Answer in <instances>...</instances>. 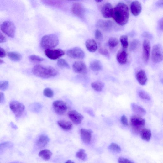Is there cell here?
I'll list each match as a JSON object with an SVG mask.
<instances>
[{"mask_svg":"<svg viewBox=\"0 0 163 163\" xmlns=\"http://www.w3.org/2000/svg\"><path fill=\"white\" fill-rule=\"evenodd\" d=\"M43 3L48 6L59 7L62 4V3L60 1H44Z\"/></svg>","mask_w":163,"mask_h":163,"instance_id":"35","label":"cell"},{"mask_svg":"<svg viewBox=\"0 0 163 163\" xmlns=\"http://www.w3.org/2000/svg\"><path fill=\"white\" fill-rule=\"evenodd\" d=\"M90 68L93 71H97L103 69V66L100 61L95 60L91 63Z\"/></svg>","mask_w":163,"mask_h":163,"instance_id":"26","label":"cell"},{"mask_svg":"<svg viewBox=\"0 0 163 163\" xmlns=\"http://www.w3.org/2000/svg\"><path fill=\"white\" fill-rule=\"evenodd\" d=\"M139 44V41L137 39H134L131 42L130 45L131 51H134L135 50Z\"/></svg>","mask_w":163,"mask_h":163,"instance_id":"38","label":"cell"},{"mask_svg":"<svg viewBox=\"0 0 163 163\" xmlns=\"http://www.w3.org/2000/svg\"><path fill=\"white\" fill-rule=\"evenodd\" d=\"M58 125L63 129L68 131L71 130L72 128V124L69 121L64 120H59L57 122Z\"/></svg>","mask_w":163,"mask_h":163,"instance_id":"24","label":"cell"},{"mask_svg":"<svg viewBox=\"0 0 163 163\" xmlns=\"http://www.w3.org/2000/svg\"><path fill=\"white\" fill-rule=\"evenodd\" d=\"M128 54L125 50L120 51L118 53L116 58L119 63L121 65L125 64L128 60Z\"/></svg>","mask_w":163,"mask_h":163,"instance_id":"20","label":"cell"},{"mask_svg":"<svg viewBox=\"0 0 163 163\" xmlns=\"http://www.w3.org/2000/svg\"><path fill=\"white\" fill-rule=\"evenodd\" d=\"M118 25L123 26L128 22L129 17V8L127 5L118 3L113 9L112 17Z\"/></svg>","mask_w":163,"mask_h":163,"instance_id":"1","label":"cell"},{"mask_svg":"<svg viewBox=\"0 0 163 163\" xmlns=\"http://www.w3.org/2000/svg\"><path fill=\"white\" fill-rule=\"evenodd\" d=\"M121 123L125 126H127L129 125L128 119L125 115L122 116L121 118Z\"/></svg>","mask_w":163,"mask_h":163,"instance_id":"44","label":"cell"},{"mask_svg":"<svg viewBox=\"0 0 163 163\" xmlns=\"http://www.w3.org/2000/svg\"><path fill=\"white\" fill-rule=\"evenodd\" d=\"M97 2H102V1H96Z\"/></svg>","mask_w":163,"mask_h":163,"instance_id":"56","label":"cell"},{"mask_svg":"<svg viewBox=\"0 0 163 163\" xmlns=\"http://www.w3.org/2000/svg\"><path fill=\"white\" fill-rule=\"evenodd\" d=\"M50 141L49 137L45 135H40L35 142V145L39 149L45 147Z\"/></svg>","mask_w":163,"mask_h":163,"instance_id":"16","label":"cell"},{"mask_svg":"<svg viewBox=\"0 0 163 163\" xmlns=\"http://www.w3.org/2000/svg\"><path fill=\"white\" fill-rule=\"evenodd\" d=\"M118 41L116 38L111 37L108 40V45L110 48H115L118 45Z\"/></svg>","mask_w":163,"mask_h":163,"instance_id":"37","label":"cell"},{"mask_svg":"<svg viewBox=\"0 0 163 163\" xmlns=\"http://www.w3.org/2000/svg\"><path fill=\"white\" fill-rule=\"evenodd\" d=\"M2 32L8 37L13 38L15 36V28L14 24L10 21L4 22L1 26Z\"/></svg>","mask_w":163,"mask_h":163,"instance_id":"6","label":"cell"},{"mask_svg":"<svg viewBox=\"0 0 163 163\" xmlns=\"http://www.w3.org/2000/svg\"><path fill=\"white\" fill-rule=\"evenodd\" d=\"M73 69L76 73L85 75L87 73V69L85 63L82 61H77L73 65Z\"/></svg>","mask_w":163,"mask_h":163,"instance_id":"13","label":"cell"},{"mask_svg":"<svg viewBox=\"0 0 163 163\" xmlns=\"http://www.w3.org/2000/svg\"><path fill=\"white\" fill-rule=\"evenodd\" d=\"M161 82L162 83L163 85V79H161Z\"/></svg>","mask_w":163,"mask_h":163,"instance_id":"55","label":"cell"},{"mask_svg":"<svg viewBox=\"0 0 163 163\" xmlns=\"http://www.w3.org/2000/svg\"><path fill=\"white\" fill-rule=\"evenodd\" d=\"M43 94L45 96L48 98H52L54 95L53 91L49 88H45Z\"/></svg>","mask_w":163,"mask_h":163,"instance_id":"41","label":"cell"},{"mask_svg":"<svg viewBox=\"0 0 163 163\" xmlns=\"http://www.w3.org/2000/svg\"><path fill=\"white\" fill-rule=\"evenodd\" d=\"M0 63H1V64H3L4 63V62L3 60L1 59V61H0Z\"/></svg>","mask_w":163,"mask_h":163,"instance_id":"53","label":"cell"},{"mask_svg":"<svg viewBox=\"0 0 163 163\" xmlns=\"http://www.w3.org/2000/svg\"><path fill=\"white\" fill-rule=\"evenodd\" d=\"M32 72L36 76L45 79L54 77L58 74V71L54 68L41 65L34 66Z\"/></svg>","mask_w":163,"mask_h":163,"instance_id":"2","label":"cell"},{"mask_svg":"<svg viewBox=\"0 0 163 163\" xmlns=\"http://www.w3.org/2000/svg\"><path fill=\"white\" fill-rule=\"evenodd\" d=\"M6 39L2 33L0 34V43H4L6 42Z\"/></svg>","mask_w":163,"mask_h":163,"instance_id":"48","label":"cell"},{"mask_svg":"<svg viewBox=\"0 0 163 163\" xmlns=\"http://www.w3.org/2000/svg\"><path fill=\"white\" fill-rule=\"evenodd\" d=\"M97 26L104 30H109L112 28L113 25V23L110 21L100 20L98 22Z\"/></svg>","mask_w":163,"mask_h":163,"instance_id":"23","label":"cell"},{"mask_svg":"<svg viewBox=\"0 0 163 163\" xmlns=\"http://www.w3.org/2000/svg\"><path fill=\"white\" fill-rule=\"evenodd\" d=\"M145 124V120L140 116L134 115L131 117V126L132 130L134 133H140L141 131L144 129Z\"/></svg>","mask_w":163,"mask_h":163,"instance_id":"4","label":"cell"},{"mask_svg":"<svg viewBox=\"0 0 163 163\" xmlns=\"http://www.w3.org/2000/svg\"><path fill=\"white\" fill-rule=\"evenodd\" d=\"M131 108L133 111L140 117L145 115L146 113V110L143 108L135 103L132 104Z\"/></svg>","mask_w":163,"mask_h":163,"instance_id":"22","label":"cell"},{"mask_svg":"<svg viewBox=\"0 0 163 163\" xmlns=\"http://www.w3.org/2000/svg\"><path fill=\"white\" fill-rule=\"evenodd\" d=\"M68 114L71 121L76 125L80 124L84 118L82 115L76 110L70 111Z\"/></svg>","mask_w":163,"mask_h":163,"instance_id":"11","label":"cell"},{"mask_svg":"<svg viewBox=\"0 0 163 163\" xmlns=\"http://www.w3.org/2000/svg\"><path fill=\"white\" fill-rule=\"evenodd\" d=\"M120 41L123 49H126L129 46L128 38L126 35L121 36L120 38Z\"/></svg>","mask_w":163,"mask_h":163,"instance_id":"31","label":"cell"},{"mask_svg":"<svg viewBox=\"0 0 163 163\" xmlns=\"http://www.w3.org/2000/svg\"><path fill=\"white\" fill-rule=\"evenodd\" d=\"M113 9L110 3H105L101 8V12L102 15L104 18H107L112 17Z\"/></svg>","mask_w":163,"mask_h":163,"instance_id":"14","label":"cell"},{"mask_svg":"<svg viewBox=\"0 0 163 163\" xmlns=\"http://www.w3.org/2000/svg\"><path fill=\"white\" fill-rule=\"evenodd\" d=\"M86 46L87 50L91 52H95L97 49V46L95 41L92 39L87 40Z\"/></svg>","mask_w":163,"mask_h":163,"instance_id":"21","label":"cell"},{"mask_svg":"<svg viewBox=\"0 0 163 163\" xmlns=\"http://www.w3.org/2000/svg\"><path fill=\"white\" fill-rule=\"evenodd\" d=\"M10 163H23L22 162H13Z\"/></svg>","mask_w":163,"mask_h":163,"instance_id":"54","label":"cell"},{"mask_svg":"<svg viewBox=\"0 0 163 163\" xmlns=\"http://www.w3.org/2000/svg\"><path fill=\"white\" fill-rule=\"evenodd\" d=\"M13 146V144L10 142L8 141L3 143L0 145V153L1 154L6 150L12 148Z\"/></svg>","mask_w":163,"mask_h":163,"instance_id":"29","label":"cell"},{"mask_svg":"<svg viewBox=\"0 0 163 163\" xmlns=\"http://www.w3.org/2000/svg\"><path fill=\"white\" fill-rule=\"evenodd\" d=\"M71 11L74 15L80 18H82L85 13L83 6L79 3H75L72 5Z\"/></svg>","mask_w":163,"mask_h":163,"instance_id":"12","label":"cell"},{"mask_svg":"<svg viewBox=\"0 0 163 163\" xmlns=\"http://www.w3.org/2000/svg\"><path fill=\"white\" fill-rule=\"evenodd\" d=\"M130 9L131 13L133 15L135 16H138L141 12V4L139 1H134L131 4Z\"/></svg>","mask_w":163,"mask_h":163,"instance_id":"18","label":"cell"},{"mask_svg":"<svg viewBox=\"0 0 163 163\" xmlns=\"http://www.w3.org/2000/svg\"><path fill=\"white\" fill-rule=\"evenodd\" d=\"M45 53L46 55L51 60H56L65 55L64 52L62 50L47 49L45 50Z\"/></svg>","mask_w":163,"mask_h":163,"instance_id":"10","label":"cell"},{"mask_svg":"<svg viewBox=\"0 0 163 163\" xmlns=\"http://www.w3.org/2000/svg\"><path fill=\"white\" fill-rule=\"evenodd\" d=\"M59 43V39L57 35L50 34L45 35L42 37L40 45L44 49H51L56 47Z\"/></svg>","mask_w":163,"mask_h":163,"instance_id":"3","label":"cell"},{"mask_svg":"<svg viewBox=\"0 0 163 163\" xmlns=\"http://www.w3.org/2000/svg\"><path fill=\"white\" fill-rule=\"evenodd\" d=\"M52 155V153L49 150H44L39 152V155L44 160H48L51 158Z\"/></svg>","mask_w":163,"mask_h":163,"instance_id":"27","label":"cell"},{"mask_svg":"<svg viewBox=\"0 0 163 163\" xmlns=\"http://www.w3.org/2000/svg\"><path fill=\"white\" fill-rule=\"evenodd\" d=\"M76 156L77 158L83 161L87 160V155L85 150L83 149H81L76 154Z\"/></svg>","mask_w":163,"mask_h":163,"instance_id":"32","label":"cell"},{"mask_svg":"<svg viewBox=\"0 0 163 163\" xmlns=\"http://www.w3.org/2000/svg\"><path fill=\"white\" fill-rule=\"evenodd\" d=\"M82 140L85 144H88L91 141L92 131L90 130L82 129L80 131Z\"/></svg>","mask_w":163,"mask_h":163,"instance_id":"17","label":"cell"},{"mask_svg":"<svg viewBox=\"0 0 163 163\" xmlns=\"http://www.w3.org/2000/svg\"><path fill=\"white\" fill-rule=\"evenodd\" d=\"M158 4L160 5H162L163 6V1H159Z\"/></svg>","mask_w":163,"mask_h":163,"instance_id":"51","label":"cell"},{"mask_svg":"<svg viewBox=\"0 0 163 163\" xmlns=\"http://www.w3.org/2000/svg\"><path fill=\"white\" fill-rule=\"evenodd\" d=\"M141 139L147 141H150L151 136V130L147 129H144L140 132Z\"/></svg>","mask_w":163,"mask_h":163,"instance_id":"25","label":"cell"},{"mask_svg":"<svg viewBox=\"0 0 163 163\" xmlns=\"http://www.w3.org/2000/svg\"><path fill=\"white\" fill-rule=\"evenodd\" d=\"M118 163H134L129 160L123 157L119 158L118 159Z\"/></svg>","mask_w":163,"mask_h":163,"instance_id":"43","label":"cell"},{"mask_svg":"<svg viewBox=\"0 0 163 163\" xmlns=\"http://www.w3.org/2000/svg\"><path fill=\"white\" fill-rule=\"evenodd\" d=\"M152 59L155 63H160L163 60V49L160 44L154 46L152 52Z\"/></svg>","mask_w":163,"mask_h":163,"instance_id":"5","label":"cell"},{"mask_svg":"<svg viewBox=\"0 0 163 163\" xmlns=\"http://www.w3.org/2000/svg\"><path fill=\"white\" fill-rule=\"evenodd\" d=\"M67 55L69 57L75 59H82L85 57V53L82 50L78 47H75L68 50Z\"/></svg>","mask_w":163,"mask_h":163,"instance_id":"9","label":"cell"},{"mask_svg":"<svg viewBox=\"0 0 163 163\" xmlns=\"http://www.w3.org/2000/svg\"><path fill=\"white\" fill-rule=\"evenodd\" d=\"M52 106L55 112L60 115L64 114L68 110L67 104L62 100H57L54 101Z\"/></svg>","mask_w":163,"mask_h":163,"instance_id":"8","label":"cell"},{"mask_svg":"<svg viewBox=\"0 0 163 163\" xmlns=\"http://www.w3.org/2000/svg\"><path fill=\"white\" fill-rule=\"evenodd\" d=\"M91 86L95 91L100 92L103 90L104 86V84L101 82L96 81L92 83Z\"/></svg>","mask_w":163,"mask_h":163,"instance_id":"30","label":"cell"},{"mask_svg":"<svg viewBox=\"0 0 163 163\" xmlns=\"http://www.w3.org/2000/svg\"><path fill=\"white\" fill-rule=\"evenodd\" d=\"M11 125L12 128L15 129H17V127L14 124H13L12 122L11 124Z\"/></svg>","mask_w":163,"mask_h":163,"instance_id":"50","label":"cell"},{"mask_svg":"<svg viewBox=\"0 0 163 163\" xmlns=\"http://www.w3.org/2000/svg\"><path fill=\"white\" fill-rule=\"evenodd\" d=\"M29 59L31 62L34 63H39L43 62L44 59L35 55H32L29 57Z\"/></svg>","mask_w":163,"mask_h":163,"instance_id":"36","label":"cell"},{"mask_svg":"<svg viewBox=\"0 0 163 163\" xmlns=\"http://www.w3.org/2000/svg\"><path fill=\"white\" fill-rule=\"evenodd\" d=\"M95 37L96 39L101 40L103 38V35L99 30H97L95 32Z\"/></svg>","mask_w":163,"mask_h":163,"instance_id":"45","label":"cell"},{"mask_svg":"<svg viewBox=\"0 0 163 163\" xmlns=\"http://www.w3.org/2000/svg\"><path fill=\"white\" fill-rule=\"evenodd\" d=\"M0 95H1V98H0V103L1 104H3L5 103V95L4 94L3 92L0 93Z\"/></svg>","mask_w":163,"mask_h":163,"instance_id":"49","label":"cell"},{"mask_svg":"<svg viewBox=\"0 0 163 163\" xmlns=\"http://www.w3.org/2000/svg\"><path fill=\"white\" fill-rule=\"evenodd\" d=\"M9 58L14 62H18L21 60L22 58V55L19 53L16 52H11L8 54Z\"/></svg>","mask_w":163,"mask_h":163,"instance_id":"28","label":"cell"},{"mask_svg":"<svg viewBox=\"0 0 163 163\" xmlns=\"http://www.w3.org/2000/svg\"><path fill=\"white\" fill-rule=\"evenodd\" d=\"M139 97L142 99L150 100V97L149 94L146 92L141 91L139 92Z\"/></svg>","mask_w":163,"mask_h":163,"instance_id":"39","label":"cell"},{"mask_svg":"<svg viewBox=\"0 0 163 163\" xmlns=\"http://www.w3.org/2000/svg\"><path fill=\"white\" fill-rule=\"evenodd\" d=\"M136 79L139 83L142 86H144L146 84L147 78L146 73L144 70L139 71L136 74Z\"/></svg>","mask_w":163,"mask_h":163,"instance_id":"19","label":"cell"},{"mask_svg":"<svg viewBox=\"0 0 163 163\" xmlns=\"http://www.w3.org/2000/svg\"><path fill=\"white\" fill-rule=\"evenodd\" d=\"M57 65L59 67L61 68L67 69L70 68V66L67 61L63 59H59L57 61Z\"/></svg>","mask_w":163,"mask_h":163,"instance_id":"33","label":"cell"},{"mask_svg":"<svg viewBox=\"0 0 163 163\" xmlns=\"http://www.w3.org/2000/svg\"><path fill=\"white\" fill-rule=\"evenodd\" d=\"M143 56L144 60L146 63H147L149 59L150 52V41L148 39L144 40L143 45Z\"/></svg>","mask_w":163,"mask_h":163,"instance_id":"15","label":"cell"},{"mask_svg":"<svg viewBox=\"0 0 163 163\" xmlns=\"http://www.w3.org/2000/svg\"><path fill=\"white\" fill-rule=\"evenodd\" d=\"M65 163H74V162L71 160H68Z\"/></svg>","mask_w":163,"mask_h":163,"instance_id":"52","label":"cell"},{"mask_svg":"<svg viewBox=\"0 0 163 163\" xmlns=\"http://www.w3.org/2000/svg\"><path fill=\"white\" fill-rule=\"evenodd\" d=\"M158 26L160 30L163 31V18H162L159 21Z\"/></svg>","mask_w":163,"mask_h":163,"instance_id":"46","label":"cell"},{"mask_svg":"<svg viewBox=\"0 0 163 163\" xmlns=\"http://www.w3.org/2000/svg\"><path fill=\"white\" fill-rule=\"evenodd\" d=\"M9 86L8 81H1L0 82V90L3 91L6 90Z\"/></svg>","mask_w":163,"mask_h":163,"instance_id":"40","label":"cell"},{"mask_svg":"<svg viewBox=\"0 0 163 163\" xmlns=\"http://www.w3.org/2000/svg\"><path fill=\"white\" fill-rule=\"evenodd\" d=\"M6 54L5 50L2 48H0V57L3 58L6 56Z\"/></svg>","mask_w":163,"mask_h":163,"instance_id":"47","label":"cell"},{"mask_svg":"<svg viewBox=\"0 0 163 163\" xmlns=\"http://www.w3.org/2000/svg\"><path fill=\"white\" fill-rule=\"evenodd\" d=\"M108 149L111 151L119 153L121 151L120 147L117 144L113 143L108 147Z\"/></svg>","mask_w":163,"mask_h":163,"instance_id":"34","label":"cell"},{"mask_svg":"<svg viewBox=\"0 0 163 163\" xmlns=\"http://www.w3.org/2000/svg\"><path fill=\"white\" fill-rule=\"evenodd\" d=\"M98 51L102 55L107 57L109 56V53L108 50L106 49L101 48L99 49Z\"/></svg>","mask_w":163,"mask_h":163,"instance_id":"42","label":"cell"},{"mask_svg":"<svg viewBox=\"0 0 163 163\" xmlns=\"http://www.w3.org/2000/svg\"><path fill=\"white\" fill-rule=\"evenodd\" d=\"M10 108L17 117L21 116L25 109V106L20 102L13 101L10 103Z\"/></svg>","mask_w":163,"mask_h":163,"instance_id":"7","label":"cell"}]
</instances>
